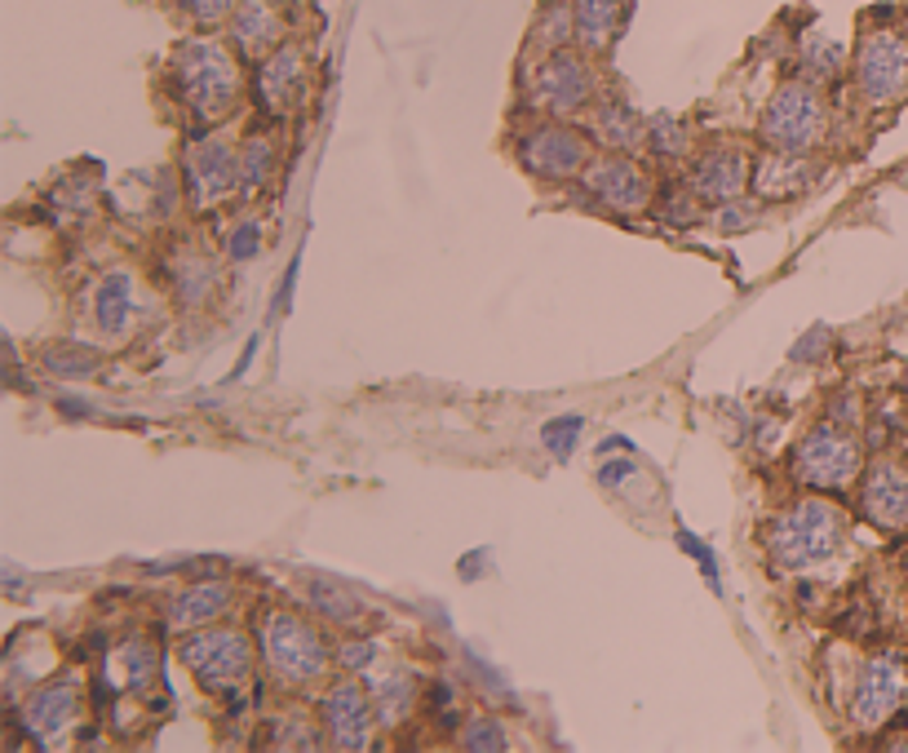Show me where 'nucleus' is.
<instances>
[{
	"label": "nucleus",
	"instance_id": "obj_1",
	"mask_svg": "<svg viewBox=\"0 0 908 753\" xmlns=\"http://www.w3.org/2000/svg\"><path fill=\"white\" fill-rule=\"evenodd\" d=\"M173 89L178 103L200 125L226 120L244 98V67L239 50L222 36H186L173 50Z\"/></svg>",
	"mask_w": 908,
	"mask_h": 753
},
{
	"label": "nucleus",
	"instance_id": "obj_2",
	"mask_svg": "<svg viewBox=\"0 0 908 753\" xmlns=\"http://www.w3.org/2000/svg\"><path fill=\"white\" fill-rule=\"evenodd\" d=\"M842 537H846L842 510L820 501V497H806V501H798L793 510H784L767 523V554L784 572H806V568L829 563L837 554Z\"/></svg>",
	"mask_w": 908,
	"mask_h": 753
},
{
	"label": "nucleus",
	"instance_id": "obj_3",
	"mask_svg": "<svg viewBox=\"0 0 908 753\" xmlns=\"http://www.w3.org/2000/svg\"><path fill=\"white\" fill-rule=\"evenodd\" d=\"M178 660L195 674V682L209 691V696H244V687L253 682V643L248 634L231 629V625H204V629H191L182 643H178Z\"/></svg>",
	"mask_w": 908,
	"mask_h": 753
},
{
	"label": "nucleus",
	"instance_id": "obj_4",
	"mask_svg": "<svg viewBox=\"0 0 908 753\" xmlns=\"http://www.w3.org/2000/svg\"><path fill=\"white\" fill-rule=\"evenodd\" d=\"M257 643H261L266 669H270L284 687H311V682H320V678L329 674V665L338 660L333 647H329V638H324L311 621H301V616H292V612H270V616L261 621Z\"/></svg>",
	"mask_w": 908,
	"mask_h": 753
},
{
	"label": "nucleus",
	"instance_id": "obj_5",
	"mask_svg": "<svg viewBox=\"0 0 908 753\" xmlns=\"http://www.w3.org/2000/svg\"><path fill=\"white\" fill-rule=\"evenodd\" d=\"M523 103L545 112V116H558V120H571L580 112H589L598 103V76H594V63L589 54L580 50H558V54H541L532 59V72H527V85H523Z\"/></svg>",
	"mask_w": 908,
	"mask_h": 753
},
{
	"label": "nucleus",
	"instance_id": "obj_6",
	"mask_svg": "<svg viewBox=\"0 0 908 753\" xmlns=\"http://www.w3.org/2000/svg\"><path fill=\"white\" fill-rule=\"evenodd\" d=\"M824 125H829V107H824L820 85H811V81H784V85L771 94L758 134H762V142H767L771 151H798V156H806V151L824 138Z\"/></svg>",
	"mask_w": 908,
	"mask_h": 753
},
{
	"label": "nucleus",
	"instance_id": "obj_7",
	"mask_svg": "<svg viewBox=\"0 0 908 753\" xmlns=\"http://www.w3.org/2000/svg\"><path fill=\"white\" fill-rule=\"evenodd\" d=\"M859 466H864V448L859 439L837 426V422H824L815 431L802 435V444L793 448V479L811 492H842L859 479Z\"/></svg>",
	"mask_w": 908,
	"mask_h": 753
},
{
	"label": "nucleus",
	"instance_id": "obj_8",
	"mask_svg": "<svg viewBox=\"0 0 908 753\" xmlns=\"http://www.w3.org/2000/svg\"><path fill=\"white\" fill-rule=\"evenodd\" d=\"M519 165L541 182H571L589 169V138L567 120L549 116L519 138Z\"/></svg>",
	"mask_w": 908,
	"mask_h": 753
},
{
	"label": "nucleus",
	"instance_id": "obj_9",
	"mask_svg": "<svg viewBox=\"0 0 908 753\" xmlns=\"http://www.w3.org/2000/svg\"><path fill=\"white\" fill-rule=\"evenodd\" d=\"M855 89L868 107H886L908 94V41L899 32H864L855 45Z\"/></svg>",
	"mask_w": 908,
	"mask_h": 753
},
{
	"label": "nucleus",
	"instance_id": "obj_10",
	"mask_svg": "<svg viewBox=\"0 0 908 753\" xmlns=\"http://www.w3.org/2000/svg\"><path fill=\"white\" fill-rule=\"evenodd\" d=\"M182 178L195 209H217L239 195V151L222 134H200L182 151Z\"/></svg>",
	"mask_w": 908,
	"mask_h": 753
},
{
	"label": "nucleus",
	"instance_id": "obj_11",
	"mask_svg": "<svg viewBox=\"0 0 908 753\" xmlns=\"http://www.w3.org/2000/svg\"><path fill=\"white\" fill-rule=\"evenodd\" d=\"M320 722L333 749H368L377 731V704L355 678H342L320 696Z\"/></svg>",
	"mask_w": 908,
	"mask_h": 753
},
{
	"label": "nucleus",
	"instance_id": "obj_12",
	"mask_svg": "<svg viewBox=\"0 0 908 753\" xmlns=\"http://www.w3.org/2000/svg\"><path fill=\"white\" fill-rule=\"evenodd\" d=\"M307 85H311V67L297 45H279L266 59H257V67H253L257 107L275 120H284L301 98H307Z\"/></svg>",
	"mask_w": 908,
	"mask_h": 753
},
{
	"label": "nucleus",
	"instance_id": "obj_13",
	"mask_svg": "<svg viewBox=\"0 0 908 753\" xmlns=\"http://www.w3.org/2000/svg\"><path fill=\"white\" fill-rule=\"evenodd\" d=\"M904 691H908V678H904V665L895 656L864 660L855 691H851V722L859 731H877L882 722L895 718V709L904 704Z\"/></svg>",
	"mask_w": 908,
	"mask_h": 753
},
{
	"label": "nucleus",
	"instance_id": "obj_14",
	"mask_svg": "<svg viewBox=\"0 0 908 753\" xmlns=\"http://www.w3.org/2000/svg\"><path fill=\"white\" fill-rule=\"evenodd\" d=\"M81 704H85V682L63 674L45 687H32V696L23 704V727L36 744H58L72 731V722L81 718Z\"/></svg>",
	"mask_w": 908,
	"mask_h": 753
},
{
	"label": "nucleus",
	"instance_id": "obj_15",
	"mask_svg": "<svg viewBox=\"0 0 908 753\" xmlns=\"http://www.w3.org/2000/svg\"><path fill=\"white\" fill-rule=\"evenodd\" d=\"M580 182H585V191L594 195V200H602L608 209H617V213H639V209H648V200H652V178L639 169V160H630L626 151H612V156H598V160H589V169L580 173Z\"/></svg>",
	"mask_w": 908,
	"mask_h": 753
},
{
	"label": "nucleus",
	"instance_id": "obj_16",
	"mask_svg": "<svg viewBox=\"0 0 908 753\" xmlns=\"http://www.w3.org/2000/svg\"><path fill=\"white\" fill-rule=\"evenodd\" d=\"M754 182V160L745 147L736 142H718L709 147L696 165H692V191L701 195V204H740L745 187Z\"/></svg>",
	"mask_w": 908,
	"mask_h": 753
},
{
	"label": "nucleus",
	"instance_id": "obj_17",
	"mask_svg": "<svg viewBox=\"0 0 908 753\" xmlns=\"http://www.w3.org/2000/svg\"><path fill=\"white\" fill-rule=\"evenodd\" d=\"M859 510L882 532H908V470L899 462H873L859 479Z\"/></svg>",
	"mask_w": 908,
	"mask_h": 753
},
{
	"label": "nucleus",
	"instance_id": "obj_18",
	"mask_svg": "<svg viewBox=\"0 0 908 753\" xmlns=\"http://www.w3.org/2000/svg\"><path fill=\"white\" fill-rule=\"evenodd\" d=\"M231 23V45L239 50V59H266L270 50L284 45V6L279 0H239Z\"/></svg>",
	"mask_w": 908,
	"mask_h": 753
},
{
	"label": "nucleus",
	"instance_id": "obj_19",
	"mask_svg": "<svg viewBox=\"0 0 908 753\" xmlns=\"http://www.w3.org/2000/svg\"><path fill=\"white\" fill-rule=\"evenodd\" d=\"M103 678L111 682L116 696L142 700V696L156 687V678H160V651H156V643H151V638H129V643H120V647L103 660Z\"/></svg>",
	"mask_w": 908,
	"mask_h": 753
},
{
	"label": "nucleus",
	"instance_id": "obj_20",
	"mask_svg": "<svg viewBox=\"0 0 908 753\" xmlns=\"http://www.w3.org/2000/svg\"><path fill=\"white\" fill-rule=\"evenodd\" d=\"M589 134L594 142H602L608 151H639L648 142V120L626 103V98H612V94H598V103L589 107Z\"/></svg>",
	"mask_w": 908,
	"mask_h": 753
},
{
	"label": "nucleus",
	"instance_id": "obj_21",
	"mask_svg": "<svg viewBox=\"0 0 908 753\" xmlns=\"http://www.w3.org/2000/svg\"><path fill=\"white\" fill-rule=\"evenodd\" d=\"M571 10H576V45L589 59H598L621 36L630 0H571Z\"/></svg>",
	"mask_w": 908,
	"mask_h": 753
},
{
	"label": "nucleus",
	"instance_id": "obj_22",
	"mask_svg": "<svg viewBox=\"0 0 908 753\" xmlns=\"http://www.w3.org/2000/svg\"><path fill=\"white\" fill-rule=\"evenodd\" d=\"M231 598H235V590H231L226 581H200V585L182 590V594L169 603V629H173V634L204 629V625H213V621L226 616Z\"/></svg>",
	"mask_w": 908,
	"mask_h": 753
},
{
	"label": "nucleus",
	"instance_id": "obj_23",
	"mask_svg": "<svg viewBox=\"0 0 908 753\" xmlns=\"http://www.w3.org/2000/svg\"><path fill=\"white\" fill-rule=\"evenodd\" d=\"M138 319V293H133V275L129 271H111L98 293H94V324L103 337L120 341Z\"/></svg>",
	"mask_w": 908,
	"mask_h": 753
},
{
	"label": "nucleus",
	"instance_id": "obj_24",
	"mask_svg": "<svg viewBox=\"0 0 908 753\" xmlns=\"http://www.w3.org/2000/svg\"><path fill=\"white\" fill-rule=\"evenodd\" d=\"M169 279H173V297H178L186 310H200V306L213 301L222 271H217V262H213L209 253H200V248H182V253L169 262Z\"/></svg>",
	"mask_w": 908,
	"mask_h": 753
},
{
	"label": "nucleus",
	"instance_id": "obj_25",
	"mask_svg": "<svg viewBox=\"0 0 908 753\" xmlns=\"http://www.w3.org/2000/svg\"><path fill=\"white\" fill-rule=\"evenodd\" d=\"M806 182H811V160H802L798 151H771L762 165H754V187H758V195H798V191H806Z\"/></svg>",
	"mask_w": 908,
	"mask_h": 753
},
{
	"label": "nucleus",
	"instance_id": "obj_26",
	"mask_svg": "<svg viewBox=\"0 0 908 753\" xmlns=\"http://www.w3.org/2000/svg\"><path fill=\"white\" fill-rule=\"evenodd\" d=\"M571 45H576V10H571V0H545L536 23H532L527 50L541 59V54H558V50H571Z\"/></svg>",
	"mask_w": 908,
	"mask_h": 753
},
{
	"label": "nucleus",
	"instance_id": "obj_27",
	"mask_svg": "<svg viewBox=\"0 0 908 753\" xmlns=\"http://www.w3.org/2000/svg\"><path fill=\"white\" fill-rule=\"evenodd\" d=\"M279 169V142L270 134H248L239 147V195L261 191Z\"/></svg>",
	"mask_w": 908,
	"mask_h": 753
},
{
	"label": "nucleus",
	"instance_id": "obj_28",
	"mask_svg": "<svg viewBox=\"0 0 908 753\" xmlns=\"http://www.w3.org/2000/svg\"><path fill=\"white\" fill-rule=\"evenodd\" d=\"M373 704H377V722L382 727H399L413 709H417V678L408 669H391L377 687H373Z\"/></svg>",
	"mask_w": 908,
	"mask_h": 753
},
{
	"label": "nucleus",
	"instance_id": "obj_29",
	"mask_svg": "<svg viewBox=\"0 0 908 753\" xmlns=\"http://www.w3.org/2000/svg\"><path fill=\"white\" fill-rule=\"evenodd\" d=\"M798 67H802V81H811V85L824 89L829 81L842 76V67H846V50H842L833 36L815 32V36L802 41V50H798Z\"/></svg>",
	"mask_w": 908,
	"mask_h": 753
},
{
	"label": "nucleus",
	"instance_id": "obj_30",
	"mask_svg": "<svg viewBox=\"0 0 908 753\" xmlns=\"http://www.w3.org/2000/svg\"><path fill=\"white\" fill-rule=\"evenodd\" d=\"M41 363L50 376H94L103 368V350H94L85 341H54V346H45Z\"/></svg>",
	"mask_w": 908,
	"mask_h": 753
},
{
	"label": "nucleus",
	"instance_id": "obj_31",
	"mask_svg": "<svg viewBox=\"0 0 908 753\" xmlns=\"http://www.w3.org/2000/svg\"><path fill=\"white\" fill-rule=\"evenodd\" d=\"M648 147H652L656 156H665V160H683L687 147H692V138H687L683 120H674V116H656V120H648Z\"/></svg>",
	"mask_w": 908,
	"mask_h": 753
},
{
	"label": "nucleus",
	"instance_id": "obj_32",
	"mask_svg": "<svg viewBox=\"0 0 908 753\" xmlns=\"http://www.w3.org/2000/svg\"><path fill=\"white\" fill-rule=\"evenodd\" d=\"M311 603L320 607V616H329V621H338V625H346V621H355V612H360V603H355V594L351 590H333V585H311Z\"/></svg>",
	"mask_w": 908,
	"mask_h": 753
},
{
	"label": "nucleus",
	"instance_id": "obj_33",
	"mask_svg": "<svg viewBox=\"0 0 908 753\" xmlns=\"http://www.w3.org/2000/svg\"><path fill=\"white\" fill-rule=\"evenodd\" d=\"M461 744L466 749H505V727L496 718H474V722H466Z\"/></svg>",
	"mask_w": 908,
	"mask_h": 753
},
{
	"label": "nucleus",
	"instance_id": "obj_34",
	"mask_svg": "<svg viewBox=\"0 0 908 753\" xmlns=\"http://www.w3.org/2000/svg\"><path fill=\"white\" fill-rule=\"evenodd\" d=\"M239 0H182V10L200 23V28H213V23H226L235 14Z\"/></svg>",
	"mask_w": 908,
	"mask_h": 753
},
{
	"label": "nucleus",
	"instance_id": "obj_35",
	"mask_svg": "<svg viewBox=\"0 0 908 753\" xmlns=\"http://www.w3.org/2000/svg\"><path fill=\"white\" fill-rule=\"evenodd\" d=\"M576 431H580V417H558V422H549V426H545V448L563 462V457L571 453V444H576Z\"/></svg>",
	"mask_w": 908,
	"mask_h": 753
},
{
	"label": "nucleus",
	"instance_id": "obj_36",
	"mask_svg": "<svg viewBox=\"0 0 908 753\" xmlns=\"http://www.w3.org/2000/svg\"><path fill=\"white\" fill-rule=\"evenodd\" d=\"M377 651H382V647H377L373 638H360V643H346V647L338 651V665H342V669H355V674H360V669H368V665L377 660Z\"/></svg>",
	"mask_w": 908,
	"mask_h": 753
},
{
	"label": "nucleus",
	"instance_id": "obj_37",
	"mask_svg": "<svg viewBox=\"0 0 908 753\" xmlns=\"http://www.w3.org/2000/svg\"><path fill=\"white\" fill-rule=\"evenodd\" d=\"M630 470H634L630 462H617V466H602V470H598V479H602V484H617V479H626Z\"/></svg>",
	"mask_w": 908,
	"mask_h": 753
},
{
	"label": "nucleus",
	"instance_id": "obj_38",
	"mask_svg": "<svg viewBox=\"0 0 908 753\" xmlns=\"http://www.w3.org/2000/svg\"><path fill=\"white\" fill-rule=\"evenodd\" d=\"M811 341H815V350L824 354V332H811ZM793 359H811V346H798V350H793Z\"/></svg>",
	"mask_w": 908,
	"mask_h": 753
},
{
	"label": "nucleus",
	"instance_id": "obj_39",
	"mask_svg": "<svg viewBox=\"0 0 908 753\" xmlns=\"http://www.w3.org/2000/svg\"><path fill=\"white\" fill-rule=\"evenodd\" d=\"M279 6H284V10H297V6H301V0H279Z\"/></svg>",
	"mask_w": 908,
	"mask_h": 753
}]
</instances>
